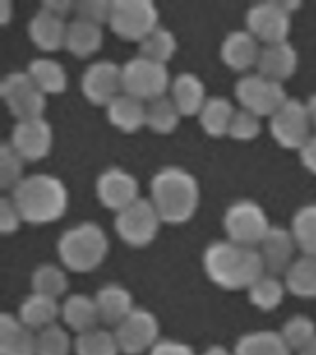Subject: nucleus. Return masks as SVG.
<instances>
[{
  "mask_svg": "<svg viewBox=\"0 0 316 355\" xmlns=\"http://www.w3.org/2000/svg\"><path fill=\"white\" fill-rule=\"evenodd\" d=\"M168 96L176 104L182 116H198V113L209 98L205 94V85L202 78L194 72H179L172 80Z\"/></svg>",
  "mask_w": 316,
  "mask_h": 355,
  "instance_id": "23",
  "label": "nucleus"
},
{
  "mask_svg": "<svg viewBox=\"0 0 316 355\" xmlns=\"http://www.w3.org/2000/svg\"><path fill=\"white\" fill-rule=\"evenodd\" d=\"M290 232L301 255L316 257V204H305L294 211Z\"/></svg>",
  "mask_w": 316,
  "mask_h": 355,
  "instance_id": "33",
  "label": "nucleus"
},
{
  "mask_svg": "<svg viewBox=\"0 0 316 355\" xmlns=\"http://www.w3.org/2000/svg\"><path fill=\"white\" fill-rule=\"evenodd\" d=\"M270 135L281 148L301 150L307 141L313 137V122H310L307 104L298 98H288L276 115L268 119Z\"/></svg>",
  "mask_w": 316,
  "mask_h": 355,
  "instance_id": "11",
  "label": "nucleus"
},
{
  "mask_svg": "<svg viewBox=\"0 0 316 355\" xmlns=\"http://www.w3.org/2000/svg\"><path fill=\"white\" fill-rule=\"evenodd\" d=\"M281 4H283V8H285V10L290 13V15H292L294 11L301 8V2H299V0H281Z\"/></svg>",
  "mask_w": 316,
  "mask_h": 355,
  "instance_id": "50",
  "label": "nucleus"
},
{
  "mask_svg": "<svg viewBox=\"0 0 316 355\" xmlns=\"http://www.w3.org/2000/svg\"><path fill=\"white\" fill-rule=\"evenodd\" d=\"M237 107L224 96H209L198 113V122L205 135L213 139L227 137Z\"/></svg>",
  "mask_w": 316,
  "mask_h": 355,
  "instance_id": "28",
  "label": "nucleus"
},
{
  "mask_svg": "<svg viewBox=\"0 0 316 355\" xmlns=\"http://www.w3.org/2000/svg\"><path fill=\"white\" fill-rule=\"evenodd\" d=\"M82 93L93 105H107L122 94V65L111 60L94 61L83 71L80 82Z\"/></svg>",
  "mask_w": 316,
  "mask_h": 355,
  "instance_id": "14",
  "label": "nucleus"
},
{
  "mask_svg": "<svg viewBox=\"0 0 316 355\" xmlns=\"http://www.w3.org/2000/svg\"><path fill=\"white\" fill-rule=\"evenodd\" d=\"M182 113L170 96H161L146 104V128L157 135H170L182 122Z\"/></svg>",
  "mask_w": 316,
  "mask_h": 355,
  "instance_id": "34",
  "label": "nucleus"
},
{
  "mask_svg": "<svg viewBox=\"0 0 316 355\" xmlns=\"http://www.w3.org/2000/svg\"><path fill=\"white\" fill-rule=\"evenodd\" d=\"M21 211L15 205V202L11 200V196H2L0 198V233L2 235H11V233L19 232V227L22 226Z\"/></svg>",
  "mask_w": 316,
  "mask_h": 355,
  "instance_id": "43",
  "label": "nucleus"
},
{
  "mask_svg": "<svg viewBox=\"0 0 316 355\" xmlns=\"http://www.w3.org/2000/svg\"><path fill=\"white\" fill-rule=\"evenodd\" d=\"M30 283H32V293L43 294V296H50V298L55 300L65 296L67 288H69V277H67L65 270L54 263H41V265L35 266V270L32 272V277H30Z\"/></svg>",
  "mask_w": 316,
  "mask_h": 355,
  "instance_id": "35",
  "label": "nucleus"
},
{
  "mask_svg": "<svg viewBox=\"0 0 316 355\" xmlns=\"http://www.w3.org/2000/svg\"><path fill=\"white\" fill-rule=\"evenodd\" d=\"M235 98L243 110L252 111L261 119H272L290 96L283 83L272 82L259 72H248L235 82Z\"/></svg>",
  "mask_w": 316,
  "mask_h": 355,
  "instance_id": "8",
  "label": "nucleus"
},
{
  "mask_svg": "<svg viewBox=\"0 0 316 355\" xmlns=\"http://www.w3.org/2000/svg\"><path fill=\"white\" fill-rule=\"evenodd\" d=\"M305 104H307V110H309V116H310V122H313V128L316 130V93L310 94Z\"/></svg>",
  "mask_w": 316,
  "mask_h": 355,
  "instance_id": "49",
  "label": "nucleus"
},
{
  "mask_svg": "<svg viewBox=\"0 0 316 355\" xmlns=\"http://www.w3.org/2000/svg\"><path fill=\"white\" fill-rule=\"evenodd\" d=\"M19 318L24 326L37 333L49 326L58 324V318L61 316L60 300L43 296V294L32 293L22 300L19 305Z\"/></svg>",
  "mask_w": 316,
  "mask_h": 355,
  "instance_id": "25",
  "label": "nucleus"
},
{
  "mask_svg": "<svg viewBox=\"0 0 316 355\" xmlns=\"http://www.w3.org/2000/svg\"><path fill=\"white\" fill-rule=\"evenodd\" d=\"M107 121L122 133H137L146 126V104L130 94H119L107 107Z\"/></svg>",
  "mask_w": 316,
  "mask_h": 355,
  "instance_id": "26",
  "label": "nucleus"
},
{
  "mask_svg": "<svg viewBox=\"0 0 316 355\" xmlns=\"http://www.w3.org/2000/svg\"><path fill=\"white\" fill-rule=\"evenodd\" d=\"M257 250H259L266 274L277 277L285 276L294 261L298 259L296 257L298 244L294 241L292 232L287 227L272 226Z\"/></svg>",
  "mask_w": 316,
  "mask_h": 355,
  "instance_id": "17",
  "label": "nucleus"
},
{
  "mask_svg": "<svg viewBox=\"0 0 316 355\" xmlns=\"http://www.w3.org/2000/svg\"><path fill=\"white\" fill-rule=\"evenodd\" d=\"M279 333L292 354H298L316 338V322L305 315H294L285 320Z\"/></svg>",
  "mask_w": 316,
  "mask_h": 355,
  "instance_id": "39",
  "label": "nucleus"
},
{
  "mask_svg": "<svg viewBox=\"0 0 316 355\" xmlns=\"http://www.w3.org/2000/svg\"><path fill=\"white\" fill-rule=\"evenodd\" d=\"M235 355H292V349L288 348L283 340L281 333L270 331V329H259V331L244 333L237 338Z\"/></svg>",
  "mask_w": 316,
  "mask_h": 355,
  "instance_id": "29",
  "label": "nucleus"
},
{
  "mask_svg": "<svg viewBox=\"0 0 316 355\" xmlns=\"http://www.w3.org/2000/svg\"><path fill=\"white\" fill-rule=\"evenodd\" d=\"M177 50V39L166 26H157L139 43V55L166 65Z\"/></svg>",
  "mask_w": 316,
  "mask_h": 355,
  "instance_id": "36",
  "label": "nucleus"
},
{
  "mask_svg": "<svg viewBox=\"0 0 316 355\" xmlns=\"http://www.w3.org/2000/svg\"><path fill=\"white\" fill-rule=\"evenodd\" d=\"M74 340L65 326L54 324L35 333V354L37 355H71Z\"/></svg>",
  "mask_w": 316,
  "mask_h": 355,
  "instance_id": "38",
  "label": "nucleus"
},
{
  "mask_svg": "<svg viewBox=\"0 0 316 355\" xmlns=\"http://www.w3.org/2000/svg\"><path fill=\"white\" fill-rule=\"evenodd\" d=\"M222 227L227 241L240 246L257 248L270 232V218L254 200H237L226 207L222 215Z\"/></svg>",
  "mask_w": 316,
  "mask_h": 355,
  "instance_id": "5",
  "label": "nucleus"
},
{
  "mask_svg": "<svg viewBox=\"0 0 316 355\" xmlns=\"http://www.w3.org/2000/svg\"><path fill=\"white\" fill-rule=\"evenodd\" d=\"M111 4L113 0H76L74 19L104 28V24H109Z\"/></svg>",
  "mask_w": 316,
  "mask_h": 355,
  "instance_id": "42",
  "label": "nucleus"
},
{
  "mask_svg": "<svg viewBox=\"0 0 316 355\" xmlns=\"http://www.w3.org/2000/svg\"><path fill=\"white\" fill-rule=\"evenodd\" d=\"M96 198L104 207L109 211H122L133 202H137L139 196V182L132 172L119 168V166H109L105 168L94 183Z\"/></svg>",
  "mask_w": 316,
  "mask_h": 355,
  "instance_id": "15",
  "label": "nucleus"
},
{
  "mask_svg": "<svg viewBox=\"0 0 316 355\" xmlns=\"http://www.w3.org/2000/svg\"><path fill=\"white\" fill-rule=\"evenodd\" d=\"M55 250L65 268L76 274H87L105 261L109 254V239L100 224L83 220L61 233Z\"/></svg>",
  "mask_w": 316,
  "mask_h": 355,
  "instance_id": "4",
  "label": "nucleus"
},
{
  "mask_svg": "<svg viewBox=\"0 0 316 355\" xmlns=\"http://www.w3.org/2000/svg\"><path fill=\"white\" fill-rule=\"evenodd\" d=\"M74 355H121L115 331L96 327L74 338Z\"/></svg>",
  "mask_w": 316,
  "mask_h": 355,
  "instance_id": "37",
  "label": "nucleus"
},
{
  "mask_svg": "<svg viewBox=\"0 0 316 355\" xmlns=\"http://www.w3.org/2000/svg\"><path fill=\"white\" fill-rule=\"evenodd\" d=\"M26 72L37 85L39 91L49 94H63L69 87V76L65 67L52 58H35L30 61Z\"/></svg>",
  "mask_w": 316,
  "mask_h": 355,
  "instance_id": "30",
  "label": "nucleus"
},
{
  "mask_svg": "<svg viewBox=\"0 0 316 355\" xmlns=\"http://www.w3.org/2000/svg\"><path fill=\"white\" fill-rule=\"evenodd\" d=\"M261 46L263 44L246 28L244 30H233L222 39L220 60L227 69L248 74L249 69L257 67Z\"/></svg>",
  "mask_w": 316,
  "mask_h": 355,
  "instance_id": "18",
  "label": "nucleus"
},
{
  "mask_svg": "<svg viewBox=\"0 0 316 355\" xmlns=\"http://www.w3.org/2000/svg\"><path fill=\"white\" fill-rule=\"evenodd\" d=\"M94 302L98 307L102 324L111 326L113 329L135 309L132 293L119 283H107L100 287L94 294Z\"/></svg>",
  "mask_w": 316,
  "mask_h": 355,
  "instance_id": "22",
  "label": "nucleus"
},
{
  "mask_svg": "<svg viewBox=\"0 0 316 355\" xmlns=\"http://www.w3.org/2000/svg\"><path fill=\"white\" fill-rule=\"evenodd\" d=\"M0 96L15 122L44 119L46 94L39 91L26 71L8 72L0 82Z\"/></svg>",
  "mask_w": 316,
  "mask_h": 355,
  "instance_id": "10",
  "label": "nucleus"
},
{
  "mask_svg": "<svg viewBox=\"0 0 316 355\" xmlns=\"http://www.w3.org/2000/svg\"><path fill=\"white\" fill-rule=\"evenodd\" d=\"M298 154L301 165H304L310 174H315L316 176V133H313V137L301 146V150H299Z\"/></svg>",
  "mask_w": 316,
  "mask_h": 355,
  "instance_id": "46",
  "label": "nucleus"
},
{
  "mask_svg": "<svg viewBox=\"0 0 316 355\" xmlns=\"http://www.w3.org/2000/svg\"><path fill=\"white\" fill-rule=\"evenodd\" d=\"M148 355H196L193 346L174 338H161L154 348L150 349Z\"/></svg>",
  "mask_w": 316,
  "mask_h": 355,
  "instance_id": "44",
  "label": "nucleus"
},
{
  "mask_svg": "<svg viewBox=\"0 0 316 355\" xmlns=\"http://www.w3.org/2000/svg\"><path fill=\"white\" fill-rule=\"evenodd\" d=\"M202 355H235L231 349H227L226 346H220V344H213L209 348L205 349Z\"/></svg>",
  "mask_w": 316,
  "mask_h": 355,
  "instance_id": "48",
  "label": "nucleus"
},
{
  "mask_svg": "<svg viewBox=\"0 0 316 355\" xmlns=\"http://www.w3.org/2000/svg\"><path fill=\"white\" fill-rule=\"evenodd\" d=\"M292 28V15L283 8L281 0H265L249 6L246 11V30L261 44H276L288 41Z\"/></svg>",
  "mask_w": 316,
  "mask_h": 355,
  "instance_id": "12",
  "label": "nucleus"
},
{
  "mask_svg": "<svg viewBox=\"0 0 316 355\" xmlns=\"http://www.w3.org/2000/svg\"><path fill=\"white\" fill-rule=\"evenodd\" d=\"M113 331L122 355L150 354V349L161 340L159 320L144 307H135Z\"/></svg>",
  "mask_w": 316,
  "mask_h": 355,
  "instance_id": "13",
  "label": "nucleus"
},
{
  "mask_svg": "<svg viewBox=\"0 0 316 355\" xmlns=\"http://www.w3.org/2000/svg\"><path fill=\"white\" fill-rule=\"evenodd\" d=\"M13 17V4L11 0H0V26H8Z\"/></svg>",
  "mask_w": 316,
  "mask_h": 355,
  "instance_id": "47",
  "label": "nucleus"
},
{
  "mask_svg": "<svg viewBox=\"0 0 316 355\" xmlns=\"http://www.w3.org/2000/svg\"><path fill=\"white\" fill-rule=\"evenodd\" d=\"M148 198L159 213L163 224L179 226L196 215L200 183L194 174L182 166H163L152 176Z\"/></svg>",
  "mask_w": 316,
  "mask_h": 355,
  "instance_id": "2",
  "label": "nucleus"
},
{
  "mask_svg": "<svg viewBox=\"0 0 316 355\" xmlns=\"http://www.w3.org/2000/svg\"><path fill=\"white\" fill-rule=\"evenodd\" d=\"M24 163L10 143L0 146V189L11 193L24 180Z\"/></svg>",
  "mask_w": 316,
  "mask_h": 355,
  "instance_id": "40",
  "label": "nucleus"
},
{
  "mask_svg": "<svg viewBox=\"0 0 316 355\" xmlns=\"http://www.w3.org/2000/svg\"><path fill=\"white\" fill-rule=\"evenodd\" d=\"M163 224L159 213L150 202V198H141L128 205L122 211L115 213L116 235L122 243H126L132 248H144L155 241L159 227Z\"/></svg>",
  "mask_w": 316,
  "mask_h": 355,
  "instance_id": "9",
  "label": "nucleus"
},
{
  "mask_svg": "<svg viewBox=\"0 0 316 355\" xmlns=\"http://www.w3.org/2000/svg\"><path fill=\"white\" fill-rule=\"evenodd\" d=\"M74 4L76 2H72V0H43L39 8H43V10H46L52 15L61 17V19L67 21V17L74 13Z\"/></svg>",
  "mask_w": 316,
  "mask_h": 355,
  "instance_id": "45",
  "label": "nucleus"
},
{
  "mask_svg": "<svg viewBox=\"0 0 316 355\" xmlns=\"http://www.w3.org/2000/svg\"><path fill=\"white\" fill-rule=\"evenodd\" d=\"M261 130H263L261 116H257L252 111L238 107L233 115L227 137H231L233 141H240V143H248V141L259 137Z\"/></svg>",
  "mask_w": 316,
  "mask_h": 355,
  "instance_id": "41",
  "label": "nucleus"
},
{
  "mask_svg": "<svg viewBox=\"0 0 316 355\" xmlns=\"http://www.w3.org/2000/svg\"><path fill=\"white\" fill-rule=\"evenodd\" d=\"M67 26L69 22L65 19L39 8L28 22V37L43 52H58L65 49Z\"/></svg>",
  "mask_w": 316,
  "mask_h": 355,
  "instance_id": "20",
  "label": "nucleus"
},
{
  "mask_svg": "<svg viewBox=\"0 0 316 355\" xmlns=\"http://www.w3.org/2000/svg\"><path fill=\"white\" fill-rule=\"evenodd\" d=\"M202 266L207 279L224 291H248L252 283L266 274L259 250L227 239L205 246Z\"/></svg>",
  "mask_w": 316,
  "mask_h": 355,
  "instance_id": "1",
  "label": "nucleus"
},
{
  "mask_svg": "<svg viewBox=\"0 0 316 355\" xmlns=\"http://www.w3.org/2000/svg\"><path fill=\"white\" fill-rule=\"evenodd\" d=\"M22 218L33 226L60 220L69 207V191L63 180L49 172L30 174L10 193Z\"/></svg>",
  "mask_w": 316,
  "mask_h": 355,
  "instance_id": "3",
  "label": "nucleus"
},
{
  "mask_svg": "<svg viewBox=\"0 0 316 355\" xmlns=\"http://www.w3.org/2000/svg\"><path fill=\"white\" fill-rule=\"evenodd\" d=\"M61 320L67 329H71L76 335L100 327L102 320L94 296H87L83 293L69 294L61 304Z\"/></svg>",
  "mask_w": 316,
  "mask_h": 355,
  "instance_id": "21",
  "label": "nucleus"
},
{
  "mask_svg": "<svg viewBox=\"0 0 316 355\" xmlns=\"http://www.w3.org/2000/svg\"><path fill=\"white\" fill-rule=\"evenodd\" d=\"M246 293H248V302L254 305L255 309L270 313L283 304L287 287H285V282H281L277 276L263 274L257 282L249 285Z\"/></svg>",
  "mask_w": 316,
  "mask_h": 355,
  "instance_id": "32",
  "label": "nucleus"
},
{
  "mask_svg": "<svg viewBox=\"0 0 316 355\" xmlns=\"http://www.w3.org/2000/svg\"><path fill=\"white\" fill-rule=\"evenodd\" d=\"M0 355H37L35 331L11 313L0 315Z\"/></svg>",
  "mask_w": 316,
  "mask_h": 355,
  "instance_id": "24",
  "label": "nucleus"
},
{
  "mask_svg": "<svg viewBox=\"0 0 316 355\" xmlns=\"http://www.w3.org/2000/svg\"><path fill=\"white\" fill-rule=\"evenodd\" d=\"M10 144L24 161L44 159L54 144V130L46 119L19 121L11 128Z\"/></svg>",
  "mask_w": 316,
  "mask_h": 355,
  "instance_id": "16",
  "label": "nucleus"
},
{
  "mask_svg": "<svg viewBox=\"0 0 316 355\" xmlns=\"http://www.w3.org/2000/svg\"><path fill=\"white\" fill-rule=\"evenodd\" d=\"M168 67L143 55H133L122 65V91L148 104L170 91Z\"/></svg>",
  "mask_w": 316,
  "mask_h": 355,
  "instance_id": "6",
  "label": "nucleus"
},
{
  "mask_svg": "<svg viewBox=\"0 0 316 355\" xmlns=\"http://www.w3.org/2000/svg\"><path fill=\"white\" fill-rule=\"evenodd\" d=\"M102 43H104V28L102 26L78 21V19L69 22L65 39V49L69 50V54L80 58V60H87L102 49Z\"/></svg>",
  "mask_w": 316,
  "mask_h": 355,
  "instance_id": "27",
  "label": "nucleus"
},
{
  "mask_svg": "<svg viewBox=\"0 0 316 355\" xmlns=\"http://www.w3.org/2000/svg\"><path fill=\"white\" fill-rule=\"evenodd\" d=\"M296 355H316V338L310 344H307L301 352H298Z\"/></svg>",
  "mask_w": 316,
  "mask_h": 355,
  "instance_id": "51",
  "label": "nucleus"
},
{
  "mask_svg": "<svg viewBox=\"0 0 316 355\" xmlns=\"http://www.w3.org/2000/svg\"><path fill=\"white\" fill-rule=\"evenodd\" d=\"M107 26L122 41L141 43L159 26V10L152 0H113Z\"/></svg>",
  "mask_w": 316,
  "mask_h": 355,
  "instance_id": "7",
  "label": "nucleus"
},
{
  "mask_svg": "<svg viewBox=\"0 0 316 355\" xmlns=\"http://www.w3.org/2000/svg\"><path fill=\"white\" fill-rule=\"evenodd\" d=\"M298 52L288 41L263 44L255 72H259L261 76L268 78L272 82L285 83L288 78H292L294 72L298 71Z\"/></svg>",
  "mask_w": 316,
  "mask_h": 355,
  "instance_id": "19",
  "label": "nucleus"
},
{
  "mask_svg": "<svg viewBox=\"0 0 316 355\" xmlns=\"http://www.w3.org/2000/svg\"><path fill=\"white\" fill-rule=\"evenodd\" d=\"M285 287L301 300H316V257L301 255L283 276Z\"/></svg>",
  "mask_w": 316,
  "mask_h": 355,
  "instance_id": "31",
  "label": "nucleus"
}]
</instances>
